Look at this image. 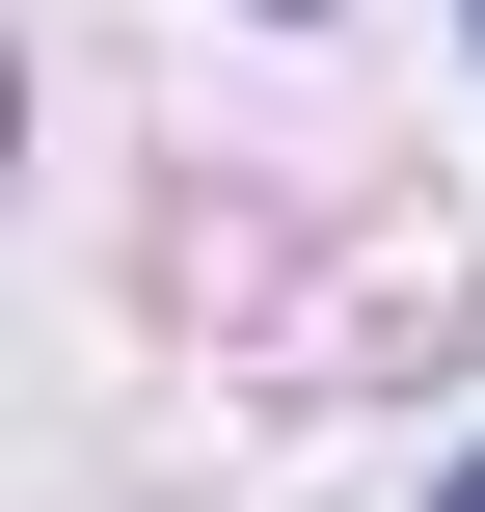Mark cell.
Masks as SVG:
<instances>
[{
    "label": "cell",
    "instance_id": "1",
    "mask_svg": "<svg viewBox=\"0 0 485 512\" xmlns=\"http://www.w3.org/2000/svg\"><path fill=\"white\" fill-rule=\"evenodd\" d=\"M459 512H485V486H459Z\"/></svg>",
    "mask_w": 485,
    "mask_h": 512
}]
</instances>
